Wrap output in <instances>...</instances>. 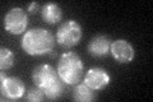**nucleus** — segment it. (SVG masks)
Returning <instances> with one entry per match:
<instances>
[{
	"label": "nucleus",
	"instance_id": "nucleus-9",
	"mask_svg": "<svg viewBox=\"0 0 153 102\" xmlns=\"http://www.w3.org/2000/svg\"><path fill=\"white\" fill-rule=\"evenodd\" d=\"M110 46H111V40L107 36L98 35L91 38L88 43V52L96 57H103L110 52Z\"/></svg>",
	"mask_w": 153,
	"mask_h": 102
},
{
	"label": "nucleus",
	"instance_id": "nucleus-2",
	"mask_svg": "<svg viewBox=\"0 0 153 102\" xmlns=\"http://www.w3.org/2000/svg\"><path fill=\"white\" fill-rule=\"evenodd\" d=\"M21 46L26 54L31 56H40L50 54L55 46V37L49 30L32 28L22 37Z\"/></svg>",
	"mask_w": 153,
	"mask_h": 102
},
{
	"label": "nucleus",
	"instance_id": "nucleus-5",
	"mask_svg": "<svg viewBox=\"0 0 153 102\" xmlns=\"http://www.w3.org/2000/svg\"><path fill=\"white\" fill-rule=\"evenodd\" d=\"M28 27V16L22 8L16 7L4 17V28L10 35H22Z\"/></svg>",
	"mask_w": 153,
	"mask_h": 102
},
{
	"label": "nucleus",
	"instance_id": "nucleus-1",
	"mask_svg": "<svg viewBox=\"0 0 153 102\" xmlns=\"http://www.w3.org/2000/svg\"><path fill=\"white\" fill-rule=\"evenodd\" d=\"M32 80L45 96L50 100H56L64 92V82L61 80L57 69L49 64H41L36 66L32 73Z\"/></svg>",
	"mask_w": 153,
	"mask_h": 102
},
{
	"label": "nucleus",
	"instance_id": "nucleus-8",
	"mask_svg": "<svg viewBox=\"0 0 153 102\" xmlns=\"http://www.w3.org/2000/svg\"><path fill=\"white\" fill-rule=\"evenodd\" d=\"M111 82V77L103 68H91L84 77V84L91 89L101 91L105 89Z\"/></svg>",
	"mask_w": 153,
	"mask_h": 102
},
{
	"label": "nucleus",
	"instance_id": "nucleus-10",
	"mask_svg": "<svg viewBox=\"0 0 153 102\" xmlns=\"http://www.w3.org/2000/svg\"><path fill=\"white\" fill-rule=\"evenodd\" d=\"M42 19L49 24H56L63 18V12L61 8L55 3H47L42 7Z\"/></svg>",
	"mask_w": 153,
	"mask_h": 102
},
{
	"label": "nucleus",
	"instance_id": "nucleus-14",
	"mask_svg": "<svg viewBox=\"0 0 153 102\" xmlns=\"http://www.w3.org/2000/svg\"><path fill=\"white\" fill-rule=\"evenodd\" d=\"M37 10H38V4H37L36 1L31 3L30 5H28V12H31V13H35V12H37Z\"/></svg>",
	"mask_w": 153,
	"mask_h": 102
},
{
	"label": "nucleus",
	"instance_id": "nucleus-7",
	"mask_svg": "<svg viewBox=\"0 0 153 102\" xmlns=\"http://www.w3.org/2000/svg\"><path fill=\"white\" fill-rule=\"evenodd\" d=\"M26 86L22 79L17 77H7L5 73L1 71V93L5 95L10 100H18L25 96Z\"/></svg>",
	"mask_w": 153,
	"mask_h": 102
},
{
	"label": "nucleus",
	"instance_id": "nucleus-4",
	"mask_svg": "<svg viewBox=\"0 0 153 102\" xmlns=\"http://www.w3.org/2000/svg\"><path fill=\"white\" fill-rule=\"evenodd\" d=\"M82 38V27L74 19H68L56 31V42L61 47H73Z\"/></svg>",
	"mask_w": 153,
	"mask_h": 102
},
{
	"label": "nucleus",
	"instance_id": "nucleus-3",
	"mask_svg": "<svg viewBox=\"0 0 153 102\" xmlns=\"http://www.w3.org/2000/svg\"><path fill=\"white\" fill-rule=\"evenodd\" d=\"M83 61L78 54L73 51L64 52L60 56L57 63V73H59L61 80L65 84L75 86L80 82V78L83 75Z\"/></svg>",
	"mask_w": 153,
	"mask_h": 102
},
{
	"label": "nucleus",
	"instance_id": "nucleus-12",
	"mask_svg": "<svg viewBox=\"0 0 153 102\" xmlns=\"http://www.w3.org/2000/svg\"><path fill=\"white\" fill-rule=\"evenodd\" d=\"M14 54L12 50L9 48H5V47H1L0 50V68L1 70H8L14 65Z\"/></svg>",
	"mask_w": 153,
	"mask_h": 102
},
{
	"label": "nucleus",
	"instance_id": "nucleus-6",
	"mask_svg": "<svg viewBox=\"0 0 153 102\" xmlns=\"http://www.w3.org/2000/svg\"><path fill=\"white\" fill-rule=\"evenodd\" d=\"M110 52L115 60L120 64H129L131 63L135 52H134V47L131 46V43L124 40V38H119V40L111 42L110 46Z\"/></svg>",
	"mask_w": 153,
	"mask_h": 102
},
{
	"label": "nucleus",
	"instance_id": "nucleus-11",
	"mask_svg": "<svg viewBox=\"0 0 153 102\" xmlns=\"http://www.w3.org/2000/svg\"><path fill=\"white\" fill-rule=\"evenodd\" d=\"M73 98L78 102H91L96 98L93 89H91L87 84H75V88L73 91Z\"/></svg>",
	"mask_w": 153,
	"mask_h": 102
},
{
	"label": "nucleus",
	"instance_id": "nucleus-13",
	"mask_svg": "<svg viewBox=\"0 0 153 102\" xmlns=\"http://www.w3.org/2000/svg\"><path fill=\"white\" fill-rule=\"evenodd\" d=\"M44 98H45V93L37 86L33 87V88H30L26 95V100L32 102H38V101H42Z\"/></svg>",
	"mask_w": 153,
	"mask_h": 102
}]
</instances>
